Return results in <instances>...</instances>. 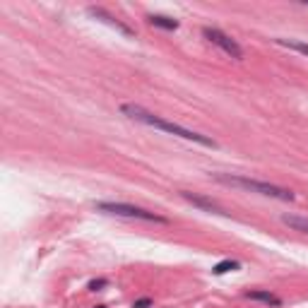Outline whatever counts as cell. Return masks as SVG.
Wrapping results in <instances>:
<instances>
[{
  "mask_svg": "<svg viewBox=\"0 0 308 308\" xmlns=\"http://www.w3.org/2000/svg\"><path fill=\"white\" fill-rule=\"evenodd\" d=\"M120 113H123V116H128L130 120H137V123H142V125H149V128L164 130V133H171V135L181 137V140H188V142H197V145L212 147V149L217 147V142H214L212 137L200 135V133L183 128V125L173 123V120L162 118V116H157V113H152V111H147V109H142L140 104H123V106H120Z\"/></svg>",
  "mask_w": 308,
  "mask_h": 308,
  "instance_id": "obj_1",
  "label": "cell"
},
{
  "mask_svg": "<svg viewBox=\"0 0 308 308\" xmlns=\"http://www.w3.org/2000/svg\"><path fill=\"white\" fill-rule=\"evenodd\" d=\"M214 181H219L224 186H236V188L250 190V193H258V195L284 200V202H291L296 197L289 188H279V186H272L267 181H255V178H248V176H236V173H214Z\"/></svg>",
  "mask_w": 308,
  "mask_h": 308,
  "instance_id": "obj_2",
  "label": "cell"
},
{
  "mask_svg": "<svg viewBox=\"0 0 308 308\" xmlns=\"http://www.w3.org/2000/svg\"><path fill=\"white\" fill-rule=\"evenodd\" d=\"M94 207L104 214H116V217H128V219H145V222L169 224V219L162 217V214L149 212V210H142V207H135V205H125V202H96Z\"/></svg>",
  "mask_w": 308,
  "mask_h": 308,
  "instance_id": "obj_3",
  "label": "cell"
},
{
  "mask_svg": "<svg viewBox=\"0 0 308 308\" xmlns=\"http://www.w3.org/2000/svg\"><path fill=\"white\" fill-rule=\"evenodd\" d=\"M202 34H205V39H210L214 46H219L224 53H229L231 58H236V60L243 58V48L236 43V39H231L229 34H224L222 29H217V27H205Z\"/></svg>",
  "mask_w": 308,
  "mask_h": 308,
  "instance_id": "obj_4",
  "label": "cell"
},
{
  "mask_svg": "<svg viewBox=\"0 0 308 308\" xmlns=\"http://www.w3.org/2000/svg\"><path fill=\"white\" fill-rule=\"evenodd\" d=\"M181 197L183 200H188V202H193L195 207H200V210H205V212H212V214H222V217H226V210H222V207L217 205V202H212V200H207V197L197 195V193H190V190H181Z\"/></svg>",
  "mask_w": 308,
  "mask_h": 308,
  "instance_id": "obj_5",
  "label": "cell"
},
{
  "mask_svg": "<svg viewBox=\"0 0 308 308\" xmlns=\"http://www.w3.org/2000/svg\"><path fill=\"white\" fill-rule=\"evenodd\" d=\"M87 12L92 15V17H96V19H101V22H106V24H111V27H116L120 34H125V36H135V29H130L125 22H120V19H116L113 15H109L104 8H87Z\"/></svg>",
  "mask_w": 308,
  "mask_h": 308,
  "instance_id": "obj_6",
  "label": "cell"
},
{
  "mask_svg": "<svg viewBox=\"0 0 308 308\" xmlns=\"http://www.w3.org/2000/svg\"><path fill=\"white\" fill-rule=\"evenodd\" d=\"M246 296H248L250 301H263V303H267V306H274V308L282 306V299H279V296H274V294H270V291H263V289L248 291Z\"/></svg>",
  "mask_w": 308,
  "mask_h": 308,
  "instance_id": "obj_7",
  "label": "cell"
},
{
  "mask_svg": "<svg viewBox=\"0 0 308 308\" xmlns=\"http://www.w3.org/2000/svg\"><path fill=\"white\" fill-rule=\"evenodd\" d=\"M147 22L152 27H159V29H169V32H176V29H178V19L166 17V15H149Z\"/></svg>",
  "mask_w": 308,
  "mask_h": 308,
  "instance_id": "obj_8",
  "label": "cell"
},
{
  "mask_svg": "<svg viewBox=\"0 0 308 308\" xmlns=\"http://www.w3.org/2000/svg\"><path fill=\"white\" fill-rule=\"evenodd\" d=\"M282 222L287 224V226H291V229L308 234V219H306V217H296V214H282Z\"/></svg>",
  "mask_w": 308,
  "mask_h": 308,
  "instance_id": "obj_9",
  "label": "cell"
},
{
  "mask_svg": "<svg viewBox=\"0 0 308 308\" xmlns=\"http://www.w3.org/2000/svg\"><path fill=\"white\" fill-rule=\"evenodd\" d=\"M274 43H279L284 48H291V51H299L303 56H308V43L306 41H296V39H274Z\"/></svg>",
  "mask_w": 308,
  "mask_h": 308,
  "instance_id": "obj_10",
  "label": "cell"
},
{
  "mask_svg": "<svg viewBox=\"0 0 308 308\" xmlns=\"http://www.w3.org/2000/svg\"><path fill=\"white\" fill-rule=\"evenodd\" d=\"M241 263L239 260H222V263H217V265L212 267V274H226L231 272V270H239Z\"/></svg>",
  "mask_w": 308,
  "mask_h": 308,
  "instance_id": "obj_11",
  "label": "cell"
},
{
  "mask_svg": "<svg viewBox=\"0 0 308 308\" xmlns=\"http://www.w3.org/2000/svg\"><path fill=\"white\" fill-rule=\"evenodd\" d=\"M106 284H109L106 279H92V282H89V289H92V291H99L101 287H106Z\"/></svg>",
  "mask_w": 308,
  "mask_h": 308,
  "instance_id": "obj_12",
  "label": "cell"
},
{
  "mask_svg": "<svg viewBox=\"0 0 308 308\" xmlns=\"http://www.w3.org/2000/svg\"><path fill=\"white\" fill-rule=\"evenodd\" d=\"M133 308H152V299H137Z\"/></svg>",
  "mask_w": 308,
  "mask_h": 308,
  "instance_id": "obj_13",
  "label": "cell"
},
{
  "mask_svg": "<svg viewBox=\"0 0 308 308\" xmlns=\"http://www.w3.org/2000/svg\"><path fill=\"white\" fill-rule=\"evenodd\" d=\"M96 308H106V306H96Z\"/></svg>",
  "mask_w": 308,
  "mask_h": 308,
  "instance_id": "obj_14",
  "label": "cell"
}]
</instances>
